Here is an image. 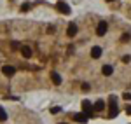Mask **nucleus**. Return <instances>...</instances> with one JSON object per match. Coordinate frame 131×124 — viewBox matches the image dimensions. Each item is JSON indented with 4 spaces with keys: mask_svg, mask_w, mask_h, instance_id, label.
<instances>
[{
    "mask_svg": "<svg viewBox=\"0 0 131 124\" xmlns=\"http://www.w3.org/2000/svg\"><path fill=\"white\" fill-rule=\"evenodd\" d=\"M108 103H110V117H115L117 115V98L115 96H110V100H108Z\"/></svg>",
    "mask_w": 131,
    "mask_h": 124,
    "instance_id": "1",
    "label": "nucleus"
},
{
    "mask_svg": "<svg viewBox=\"0 0 131 124\" xmlns=\"http://www.w3.org/2000/svg\"><path fill=\"white\" fill-rule=\"evenodd\" d=\"M107 30H108V25H107L105 21H101L100 25H98V28H96V35H100V37H103V35L107 33Z\"/></svg>",
    "mask_w": 131,
    "mask_h": 124,
    "instance_id": "2",
    "label": "nucleus"
},
{
    "mask_svg": "<svg viewBox=\"0 0 131 124\" xmlns=\"http://www.w3.org/2000/svg\"><path fill=\"white\" fill-rule=\"evenodd\" d=\"M82 108H84V114L86 115H93V105H91V102L84 100L82 102Z\"/></svg>",
    "mask_w": 131,
    "mask_h": 124,
    "instance_id": "3",
    "label": "nucleus"
},
{
    "mask_svg": "<svg viewBox=\"0 0 131 124\" xmlns=\"http://www.w3.org/2000/svg\"><path fill=\"white\" fill-rule=\"evenodd\" d=\"M2 73H4V75H7V77H12V75L16 73V68H14V66H10V65H5V66L2 68Z\"/></svg>",
    "mask_w": 131,
    "mask_h": 124,
    "instance_id": "4",
    "label": "nucleus"
},
{
    "mask_svg": "<svg viewBox=\"0 0 131 124\" xmlns=\"http://www.w3.org/2000/svg\"><path fill=\"white\" fill-rule=\"evenodd\" d=\"M56 7H58V9H60L63 14H70V7H68V5H67L63 0H60V2H58V5H56Z\"/></svg>",
    "mask_w": 131,
    "mask_h": 124,
    "instance_id": "5",
    "label": "nucleus"
},
{
    "mask_svg": "<svg viewBox=\"0 0 131 124\" xmlns=\"http://www.w3.org/2000/svg\"><path fill=\"white\" fill-rule=\"evenodd\" d=\"M67 35H68V37H75V35H77V25H75V23H70V25H68Z\"/></svg>",
    "mask_w": 131,
    "mask_h": 124,
    "instance_id": "6",
    "label": "nucleus"
},
{
    "mask_svg": "<svg viewBox=\"0 0 131 124\" xmlns=\"http://www.w3.org/2000/svg\"><path fill=\"white\" fill-rule=\"evenodd\" d=\"M101 47H98V46H94V47H93V49H91V56H93V58H94V60H98V58H100L101 56Z\"/></svg>",
    "mask_w": 131,
    "mask_h": 124,
    "instance_id": "7",
    "label": "nucleus"
},
{
    "mask_svg": "<svg viewBox=\"0 0 131 124\" xmlns=\"http://www.w3.org/2000/svg\"><path fill=\"white\" fill-rule=\"evenodd\" d=\"M19 49H21V54H23L25 58H31V49L28 46H21Z\"/></svg>",
    "mask_w": 131,
    "mask_h": 124,
    "instance_id": "8",
    "label": "nucleus"
},
{
    "mask_svg": "<svg viewBox=\"0 0 131 124\" xmlns=\"http://www.w3.org/2000/svg\"><path fill=\"white\" fill-rule=\"evenodd\" d=\"M94 110H98V112H101V110H105V102L103 100H98L96 103H94V107H93Z\"/></svg>",
    "mask_w": 131,
    "mask_h": 124,
    "instance_id": "9",
    "label": "nucleus"
},
{
    "mask_svg": "<svg viewBox=\"0 0 131 124\" xmlns=\"http://www.w3.org/2000/svg\"><path fill=\"white\" fill-rule=\"evenodd\" d=\"M51 77H52V81H54L56 86H60V84H61V77H60V73H58V72H51Z\"/></svg>",
    "mask_w": 131,
    "mask_h": 124,
    "instance_id": "10",
    "label": "nucleus"
},
{
    "mask_svg": "<svg viewBox=\"0 0 131 124\" xmlns=\"http://www.w3.org/2000/svg\"><path fill=\"white\" fill-rule=\"evenodd\" d=\"M112 72H114V70H112L110 65H105V66L101 68V73H103V75H107V77H108V75H112Z\"/></svg>",
    "mask_w": 131,
    "mask_h": 124,
    "instance_id": "11",
    "label": "nucleus"
},
{
    "mask_svg": "<svg viewBox=\"0 0 131 124\" xmlns=\"http://www.w3.org/2000/svg\"><path fill=\"white\" fill-rule=\"evenodd\" d=\"M73 119L79 121V122H86V121H88V115H86V114H75V115H73Z\"/></svg>",
    "mask_w": 131,
    "mask_h": 124,
    "instance_id": "12",
    "label": "nucleus"
},
{
    "mask_svg": "<svg viewBox=\"0 0 131 124\" xmlns=\"http://www.w3.org/2000/svg\"><path fill=\"white\" fill-rule=\"evenodd\" d=\"M5 121H7V112L0 107V122H5Z\"/></svg>",
    "mask_w": 131,
    "mask_h": 124,
    "instance_id": "13",
    "label": "nucleus"
},
{
    "mask_svg": "<svg viewBox=\"0 0 131 124\" xmlns=\"http://www.w3.org/2000/svg\"><path fill=\"white\" fill-rule=\"evenodd\" d=\"M129 39H131V35H129V33H124V35L121 37V40H122V42H129Z\"/></svg>",
    "mask_w": 131,
    "mask_h": 124,
    "instance_id": "14",
    "label": "nucleus"
},
{
    "mask_svg": "<svg viewBox=\"0 0 131 124\" xmlns=\"http://www.w3.org/2000/svg\"><path fill=\"white\" fill-rule=\"evenodd\" d=\"M61 108L60 107H52V108H51V112H52V114H58V112H60Z\"/></svg>",
    "mask_w": 131,
    "mask_h": 124,
    "instance_id": "15",
    "label": "nucleus"
},
{
    "mask_svg": "<svg viewBox=\"0 0 131 124\" xmlns=\"http://www.w3.org/2000/svg\"><path fill=\"white\" fill-rule=\"evenodd\" d=\"M10 46H12V49H19V47H21V46H19V44H18V42H12Z\"/></svg>",
    "mask_w": 131,
    "mask_h": 124,
    "instance_id": "16",
    "label": "nucleus"
},
{
    "mask_svg": "<svg viewBox=\"0 0 131 124\" xmlns=\"http://www.w3.org/2000/svg\"><path fill=\"white\" fill-rule=\"evenodd\" d=\"M89 87H91L89 84H82V89H84V91H89Z\"/></svg>",
    "mask_w": 131,
    "mask_h": 124,
    "instance_id": "17",
    "label": "nucleus"
},
{
    "mask_svg": "<svg viewBox=\"0 0 131 124\" xmlns=\"http://www.w3.org/2000/svg\"><path fill=\"white\" fill-rule=\"evenodd\" d=\"M129 60H131V58H129V56H128V54H126V56L122 58V61H124V63H129Z\"/></svg>",
    "mask_w": 131,
    "mask_h": 124,
    "instance_id": "18",
    "label": "nucleus"
},
{
    "mask_svg": "<svg viewBox=\"0 0 131 124\" xmlns=\"http://www.w3.org/2000/svg\"><path fill=\"white\" fill-rule=\"evenodd\" d=\"M124 100H131V93H126V94H124Z\"/></svg>",
    "mask_w": 131,
    "mask_h": 124,
    "instance_id": "19",
    "label": "nucleus"
},
{
    "mask_svg": "<svg viewBox=\"0 0 131 124\" xmlns=\"http://www.w3.org/2000/svg\"><path fill=\"white\" fill-rule=\"evenodd\" d=\"M107 2H114V0H107Z\"/></svg>",
    "mask_w": 131,
    "mask_h": 124,
    "instance_id": "20",
    "label": "nucleus"
},
{
    "mask_svg": "<svg viewBox=\"0 0 131 124\" xmlns=\"http://www.w3.org/2000/svg\"><path fill=\"white\" fill-rule=\"evenodd\" d=\"M60 124H67V122H60Z\"/></svg>",
    "mask_w": 131,
    "mask_h": 124,
    "instance_id": "21",
    "label": "nucleus"
}]
</instances>
